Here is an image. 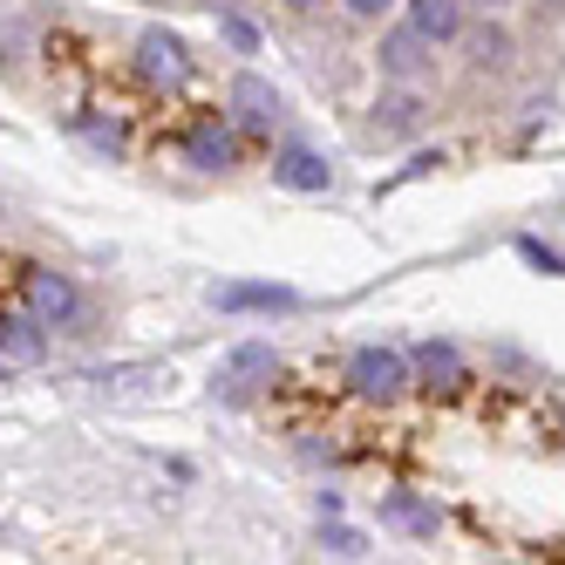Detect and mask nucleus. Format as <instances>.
I'll list each match as a JSON object with an SVG mask.
<instances>
[{"label":"nucleus","instance_id":"9d476101","mask_svg":"<svg viewBox=\"0 0 565 565\" xmlns=\"http://www.w3.org/2000/svg\"><path fill=\"white\" fill-rule=\"evenodd\" d=\"M273 178L287 184V191H328V184H334L328 157H313V150H279V157H273Z\"/></svg>","mask_w":565,"mask_h":565},{"label":"nucleus","instance_id":"f03ea898","mask_svg":"<svg viewBox=\"0 0 565 565\" xmlns=\"http://www.w3.org/2000/svg\"><path fill=\"white\" fill-rule=\"evenodd\" d=\"M28 313L42 320V328H68V320L83 313V294H75V279H68V273L34 266V273H28Z\"/></svg>","mask_w":565,"mask_h":565},{"label":"nucleus","instance_id":"6e6552de","mask_svg":"<svg viewBox=\"0 0 565 565\" xmlns=\"http://www.w3.org/2000/svg\"><path fill=\"white\" fill-rule=\"evenodd\" d=\"M42 320H34L28 307L21 313H0V354H8L14 361V369H34V361H42Z\"/></svg>","mask_w":565,"mask_h":565},{"label":"nucleus","instance_id":"aec40b11","mask_svg":"<svg viewBox=\"0 0 565 565\" xmlns=\"http://www.w3.org/2000/svg\"><path fill=\"white\" fill-rule=\"evenodd\" d=\"M287 8H300V14H307V8H320V0H287Z\"/></svg>","mask_w":565,"mask_h":565},{"label":"nucleus","instance_id":"39448f33","mask_svg":"<svg viewBox=\"0 0 565 565\" xmlns=\"http://www.w3.org/2000/svg\"><path fill=\"white\" fill-rule=\"evenodd\" d=\"M184 164L191 171H232L238 164V137H232L225 116H198L184 130Z\"/></svg>","mask_w":565,"mask_h":565},{"label":"nucleus","instance_id":"4468645a","mask_svg":"<svg viewBox=\"0 0 565 565\" xmlns=\"http://www.w3.org/2000/svg\"><path fill=\"white\" fill-rule=\"evenodd\" d=\"M416 116H423V103H416V96H395V103H382V109H375V124H382L388 137H409V130H416Z\"/></svg>","mask_w":565,"mask_h":565},{"label":"nucleus","instance_id":"f8f14e48","mask_svg":"<svg viewBox=\"0 0 565 565\" xmlns=\"http://www.w3.org/2000/svg\"><path fill=\"white\" fill-rule=\"evenodd\" d=\"M382 518L395 524V532H409V539H436V504H423V498H409V491H395L388 504H382Z\"/></svg>","mask_w":565,"mask_h":565},{"label":"nucleus","instance_id":"423d86ee","mask_svg":"<svg viewBox=\"0 0 565 565\" xmlns=\"http://www.w3.org/2000/svg\"><path fill=\"white\" fill-rule=\"evenodd\" d=\"M273 116H279L273 83H266V75H253V68H238V75H232V124H238V130H253V137H266V130H273Z\"/></svg>","mask_w":565,"mask_h":565},{"label":"nucleus","instance_id":"f3484780","mask_svg":"<svg viewBox=\"0 0 565 565\" xmlns=\"http://www.w3.org/2000/svg\"><path fill=\"white\" fill-rule=\"evenodd\" d=\"M470 49H477L483 62H491V68H498V62L511 55V42H504V34H498V28H483V34H477V42H470Z\"/></svg>","mask_w":565,"mask_h":565},{"label":"nucleus","instance_id":"0eeeda50","mask_svg":"<svg viewBox=\"0 0 565 565\" xmlns=\"http://www.w3.org/2000/svg\"><path fill=\"white\" fill-rule=\"evenodd\" d=\"M409 369H416V382H423L429 395H457V388H463V354H457L450 341H423V348L409 354Z\"/></svg>","mask_w":565,"mask_h":565},{"label":"nucleus","instance_id":"20e7f679","mask_svg":"<svg viewBox=\"0 0 565 565\" xmlns=\"http://www.w3.org/2000/svg\"><path fill=\"white\" fill-rule=\"evenodd\" d=\"M375 62H382L388 83H423L429 62H436V42H429L423 28H395V34H382V55Z\"/></svg>","mask_w":565,"mask_h":565},{"label":"nucleus","instance_id":"7ed1b4c3","mask_svg":"<svg viewBox=\"0 0 565 565\" xmlns=\"http://www.w3.org/2000/svg\"><path fill=\"white\" fill-rule=\"evenodd\" d=\"M137 75L157 89H178L184 75H191V49L178 42L171 28H143V42H137Z\"/></svg>","mask_w":565,"mask_h":565},{"label":"nucleus","instance_id":"412c9836","mask_svg":"<svg viewBox=\"0 0 565 565\" xmlns=\"http://www.w3.org/2000/svg\"><path fill=\"white\" fill-rule=\"evenodd\" d=\"M483 8H504V0H483Z\"/></svg>","mask_w":565,"mask_h":565},{"label":"nucleus","instance_id":"9b49d317","mask_svg":"<svg viewBox=\"0 0 565 565\" xmlns=\"http://www.w3.org/2000/svg\"><path fill=\"white\" fill-rule=\"evenodd\" d=\"M409 28H423L429 42H457L463 34V0H409Z\"/></svg>","mask_w":565,"mask_h":565},{"label":"nucleus","instance_id":"6ab92c4d","mask_svg":"<svg viewBox=\"0 0 565 565\" xmlns=\"http://www.w3.org/2000/svg\"><path fill=\"white\" fill-rule=\"evenodd\" d=\"M382 8H388V0H348V14H361V21H375Z\"/></svg>","mask_w":565,"mask_h":565},{"label":"nucleus","instance_id":"1a4fd4ad","mask_svg":"<svg viewBox=\"0 0 565 565\" xmlns=\"http://www.w3.org/2000/svg\"><path fill=\"white\" fill-rule=\"evenodd\" d=\"M212 307L218 313H287V307H300V294L294 287H218Z\"/></svg>","mask_w":565,"mask_h":565},{"label":"nucleus","instance_id":"a211bd4d","mask_svg":"<svg viewBox=\"0 0 565 565\" xmlns=\"http://www.w3.org/2000/svg\"><path fill=\"white\" fill-rule=\"evenodd\" d=\"M328 545H334L341 558H354V552H361V539H354V532H328Z\"/></svg>","mask_w":565,"mask_h":565},{"label":"nucleus","instance_id":"f257e3e1","mask_svg":"<svg viewBox=\"0 0 565 565\" xmlns=\"http://www.w3.org/2000/svg\"><path fill=\"white\" fill-rule=\"evenodd\" d=\"M348 388H354V395H369V402H395V395H409V388H416V369H409V354H402V348L369 341V348H354V354H348Z\"/></svg>","mask_w":565,"mask_h":565},{"label":"nucleus","instance_id":"ddd939ff","mask_svg":"<svg viewBox=\"0 0 565 565\" xmlns=\"http://www.w3.org/2000/svg\"><path fill=\"white\" fill-rule=\"evenodd\" d=\"M273 375V348H232V361L218 369V388L225 395H246V382Z\"/></svg>","mask_w":565,"mask_h":565},{"label":"nucleus","instance_id":"dca6fc26","mask_svg":"<svg viewBox=\"0 0 565 565\" xmlns=\"http://www.w3.org/2000/svg\"><path fill=\"white\" fill-rule=\"evenodd\" d=\"M518 259H532V266H545V273H565V259H558L552 246H539V238H518Z\"/></svg>","mask_w":565,"mask_h":565},{"label":"nucleus","instance_id":"2eb2a0df","mask_svg":"<svg viewBox=\"0 0 565 565\" xmlns=\"http://www.w3.org/2000/svg\"><path fill=\"white\" fill-rule=\"evenodd\" d=\"M225 42H232L238 55H253V49H259V28H253V21H238V14H225Z\"/></svg>","mask_w":565,"mask_h":565}]
</instances>
